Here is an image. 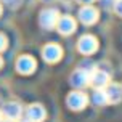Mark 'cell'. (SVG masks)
Returning <instances> with one entry per match:
<instances>
[{
    "mask_svg": "<svg viewBox=\"0 0 122 122\" xmlns=\"http://www.w3.org/2000/svg\"><path fill=\"white\" fill-rule=\"evenodd\" d=\"M3 112H5V116L8 119H11V121H16L19 116H21V112H23V108L19 106L18 103H6L5 108H3Z\"/></svg>",
    "mask_w": 122,
    "mask_h": 122,
    "instance_id": "7c38bea8",
    "label": "cell"
},
{
    "mask_svg": "<svg viewBox=\"0 0 122 122\" xmlns=\"http://www.w3.org/2000/svg\"><path fill=\"white\" fill-rule=\"evenodd\" d=\"M56 27H58V30L63 36H69V34H72L74 30H76V21L71 16H63V18L58 19Z\"/></svg>",
    "mask_w": 122,
    "mask_h": 122,
    "instance_id": "9c48e42d",
    "label": "cell"
},
{
    "mask_svg": "<svg viewBox=\"0 0 122 122\" xmlns=\"http://www.w3.org/2000/svg\"><path fill=\"white\" fill-rule=\"evenodd\" d=\"M5 122H15V121H11V119H8V121H5Z\"/></svg>",
    "mask_w": 122,
    "mask_h": 122,
    "instance_id": "e0dca14e",
    "label": "cell"
},
{
    "mask_svg": "<svg viewBox=\"0 0 122 122\" xmlns=\"http://www.w3.org/2000/svg\"><path fill=\"white\" fill-rule=\"evenodd\" d=\"M42 55H43V58H45V61L56 63V61L61 58V55H63V50H61V47L56 45V43H48V45H45Z\"/></svg>",
    "mask_w": 122,
    "mask_h": 122,
    "instance_id": "ba28073f",
    "label": "cell"
},
{
    "mask_svg": "<svg viewBox=\"0 0 122 122\" xmlns=\"http://www.w3.org/2000/svg\"><path fill=\"white\" fill-rule=\"evenodd\" d=\"M77 2H80V3H85V5H90L92 2H95V0H77Z\"/></svg>",
    "mask_w": 122,
    "mask_h": 122,
    "instance_id": "2e32d148",
    "label": "cell"
},
{
    "mask_svg": "<svg viewBox=\"0 0 122 122\" xmlns=\"http://www.w3.org/2000/svg\"><path fill=\"white\" fill-rule=\"evenodd\" d=\"M77 48H79V51L82 55H92V53H95L97 48H98V40L93 36H84V37L79 39Z\"/></svg>",
    "mask_w": 122,
    "mask_h": 122,
    "instance_id": "7a4b0ae2",
    "label": "cell"
},
{
    "mask_svg": "<svg viewBox=\"0 0 122 122\" xmlns=\"http://www.w3.org/2000/svg\"><path fill=\"white\" fill-rule=\"evenodd\" d=\"M98 16H100L98 10L95 8V6H92V5H85V6H82V8L79 10V19L87 26L95 24V23L98 21Z\"/></svg>",
    "mask_w": 122,
    "mask_h": 122,
    "instance_id": "277c9868",
    "label": "cell"
},
{
    "mask_svg": "<svg viewBox=\"0 0 122 122\" xmlns=\"http://www.w3.org/2000/svg\"><path fill=\"white\" fill-rule=\"evenodd\" d=\"M0 11H2V8H0Z\"/></svg>",
    "mask_w": 122,
    "mask_h": 122,
    "instance_id": "ffe728a7",
    "label": "cell"
},
{
    "mask_svg": "<svg viewBox=\"0 0 122 122\" xmlns=\"http://www.w3.org/2000/svg\"><path fill=\"white\" fill-rule=\"evenodd\" d=\"M93 103L98 104V106H104V104H108V97H106V93H104V88H97V90L93 92Z\"/></svg>",
    "mask_w": 122,
    "mask_h": 122,
    "instance_id": "4fadbf2b",
    "label": "cell"
},
{
    "mask_svg": "<svg viewBox=\"0 0 122 122\" xmlns=\"http://www.w3.org/2000/svg\"><path fill=\"white\" fill-rule=\"evenodd\" d=\"M45 119V109L42 104H30L27 108V121L29 122H42Z\"/></svg>",
    "mask_w": 122,
    "mask_h": 122,
    "instance_id": "30bf717a",
    "label": "cell"
},
{
    "mask_svg": "<svg viewBox=\"0 0 122 122\" xmlns=\"http://www.w3.org/2000/svg\"><path fill=\"white\" fill-rule=\"evenodd\" d=\"M90 84H93L97 88H104L109 84V74L101 69H93L90 72Z\"/></svg>",
    "mask_w": 122,
    "mask_h": 122,
    "instance_id": "8992f818",
    "label": "cell"
},
{
    "mask_svg": "<svg viewBox=\"0 0 122 122\" xmlns=\"http://www.w3.org/2000/svg\"><path fill=\"white\" fill-rule=\"evenodd\" d=\"M60 19V13L55 8H48V10H43L40 13V24L45 29H53Z\"/></svg>",
    "mask_w": 122,
    "mask_h": 122,
    "instance_id": "3957f363",
    "label": "cell"
},
{
    "mask_svg": "<svg viewBox=\"0 0 122 122\" xmlns=\"http://www.w3.org/2000/svg\"><path fill=\"white\" fill-rule=\"evenodd\" d=\"M71 84L76 88H84L90 84V72L85 71V69H77L74 71L72 76H71Z\"/></svg>",
    "mask_w": 122,
    "mask_h": 122,
    "instance_id": "5b68a950",
    "label": "cell"
},
{
    "mask_svg": "<svg viewBox=\"0 0 122 122\" xmlns=\"http://www.w3.org/2000/svg\"><path fill=\"white\" fill-rule=\"evenodd\" d=\"M45 2H50V0H45Z\"/></svg>",
    "mask_w": 122,
    "mask_h": 122,
    "instance_id": "d6986e66",
    "label": "cell"
},
{
    "mask_svg": "<svg viewBox=\"0 0 122 122\" xmlns=\"http://www.w3.org/2000/svg\"><path fill=\"white\" fill-rule=\"evenodd\" d=\"M112 8H114V11H116L117 15L122 18V0H116V2H114V5H112Z\"/></svg>",
    "mask_w": 122,
    "mask_h": 122,
    "instance_id": "5bb4252c",
    "label": "cell"
},
{
    "mask_svg": "<svg viewBox=\"0 0 122 122\" xmlns=\"http://www.w3.org/2000/svg\"><path fill=\"white\" fill-rule=\"evenodd\" d=\"M16 67H18V71L21 74H30L34 69H36V61H34V58L24 55V56H21V58L18 60Z\"/></svg>",
    "mask_w": 122,
    "mask_h": 122,
    "instance_id": "8fae6325",
    "label": "cell"
},
{
    "mask_svg": "<svg viewBox=\"0 0 122 122\" xmlns=\"http://www.w3.org/2000/svg\"><path fill=\"white\" fill-rule=\"evenodd\" d=\"M104 93H106L109 103H119L122 100V85L116 84V82H109L104 87Z\"/></svg>",
    "mask_w": 122,
    "mask_h": 122,
    "instance_id": "52a82bcc",
    "label": "cell"
},
{
    "mask_svg": "<svg viewBox=\"0 0 122 122\" xmlns=\"http://www.w3.org/2000/svg\"><path fill=\"white\" fill-rule=\"evenodd\" d=\"M88 103V97H87L84 92L80 90H76V92H71L67 95V106L74 111H79V109H84Z\"/></svg>",
    "mask_w": 122,
    "mask_h": 122,
    "instance_id": "6da1fadb",
    "label": "cell"
},
{
    "mask_svg": "<svg viewBox=\"0 0 122 122\" xmlns=\"http://www.w3.org/2000/svg\"><path fill=\"white\" fill-rule=\"evenodd\" d=\"M0 64H2V60H0Z\"/></svg>",
    "mask_w": 122,
    "mask_h": 122,
    "instance_id": "ac0fdd59",
    "label": "cell"
},
{
    "mask_svg": "<svg viewBox=\"0 0 122 122\" xmlns=\"http://www.w3.org/2000/svg\"><path fill=\"white\" fill-rule=\"evenodd\" d=\"M5 47H6V39L0 34V50H3Z\"/></svg>",
    "mask_w": 122,
    "mask_h": 122,
    "instance_id": "9a60e30c",
    "label": "cell"
}]
</instances>
